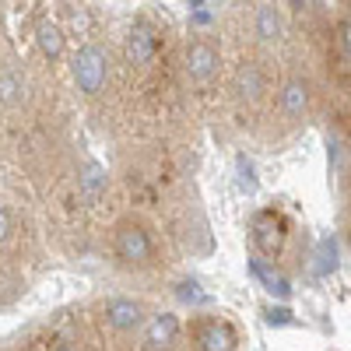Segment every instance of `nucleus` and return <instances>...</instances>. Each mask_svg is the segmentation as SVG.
<instances>
[{
    "instance_id": "nucleus-9",
    "label": "nucleus",
    "mask_w": 351,
    "mask_h": 351,
    "mask_svg": "<svg viewBox=\"0 0 351 351\" xmlns=\"http://www.w3.org/2000/svg\"><path fill=\"white\" fill-rule=\"evenodd\" d=\"M176 341H180V319L172 313H155L137 337V351H176Z\"/></svg>"
},
{
    "instance_id": "nucleus-4",
    "label": "nucleus",
    "mask_w": 351,
    "mask_h": 351,
    "mask_svg": "<svg viewBox=\"0 0 351 351\" xmlns=\"http://www.w3.org/2000/svg\"><path fill=\"white\" fill-rule=\"evenodd\" d=\"M112 256L127 271H152V267H158L155 232L144 221H137V218H123L120 225L112 228Z\"/></svg>"
},
{
    "instance_id": "nucleus-7",
    "label": "nucleus",
    "mask_w": 351,
    "mask_h": 351,
    "mask_svg": "<svg viewBox=\"0 0 351 351\" xmlns=\"http://www.w3.org/2000/svg\"><path fill=\"white\" fill-rule=\"evenodd\" d=\"M158 49H162V39H158V28L152 21H134L130 32H127V67L134 71H152L158 67Z\"/></svg>"
},
{
    "instance_id": "nucleus-1",
    "label": "nucleus",
    "mask_w": 351,
    "mask_h": 351,
    "mask_svg": "<svg viewBox=\"0 0 351 351\" xmlns=\"http://www.w3.org/2000/svg\"><path fill=\"white\" fill-rule=\"evenodd\" d=\"M228 102L236 106V112L250 123H260L267 120L271 112V102H274V92H278V74H274V64L267 60L263 53H246L239 56V64L232 67L228 74Z\"/></svg>"
},
{
    "instance_id": "nucleus-5",
    "label": "nucleus",
    "mask_w": 351,
    "mask_h": 351,
    "mask_svg": "<svg viewBox=\"0 0 351 351\" xmlns=\"http://www.w3.org/2000/svg\"><path fill=\"white\" fill-rule=\"evenodd\" d=\"M74 81H77V92L95 99L99 92H106L109 84V49L99 43H88L74 53Z\"/></svg>"
},
{
    "instance_id": "nucleus-15",
    "label": "nucleus",
    "mask_w": 351,
    "mask_h": 351,
    "mask_svg": "<svg viewBox=\"0 0 351 351\" xmlns=\"http://www.w3.org/2000/svg\"><path fill=\"white\" fill-rule=\"evenodd\" d=\"M348 221H351V180H348Z\"/></svg>"
},
{
    "instance_id": "nucleus-8",
    "label": "nucleus",
    "mask_w": 351,
    "mask_h": 351,
    "mask_svg": "<svg viewBox=\"0 0 351 351\" xmlns=\"http://www.w3.org/2000/svg\"><path fill=\"white\" fill-rule=\"evenodd\" d=\"M250 236H253V246L263 256H281V250L291 236V225L281 211H260L250 221Z\"/></svg>"
},
{
    "instance_id": "nucleus-2",
    "label": "nucleus",
    "mask_w": 351,
    "mask_h": 351,
    "mask_svg": "<svg viewBox=\"0 0 351 351\" xmlns=\"http://www.w3.org/2000/svg\"><path fill=\"white\" fill-rule=\"evenodd\" d=\"M313 99H316V92H313L309 74L291 67L288 74L278 77V92H274V102H271V112H267V123L278 127L281 134L299 130L306 123L309 109H313Z\"/></svg>"
},
{
    "instance_id": "nucleus-11",
    "label": "nucleus",
    "mask_w": 351,
    "mask_h": 351,
    "mask_svg": "<svg viewBox=\"0 0 351 351\" xmlns=\"http://www.w3.org/2000/svg\"><path fill=\"white\" fill-rule=\"evenodd\" d=\"M250 271H253V274H256L263 285H267L271 291H278V295H288V281H285L278 271H271V267H267V260L253 256V260H250Z\"/></svg>"
},
{
    "instance_id": "nucleus-10",
    "label": "nucleus",
    "mask_w": 351,
    "mask_h": 351,
    "mask_svg": "<svg viewBox=\"0 0 351 351\" xmlns=\"http://www.w3.org/2000/svg\"><path fill=\"white\" fill-rule=\"evenodd\" d=\"M246 18H250V43H253L250 53H256L260 46L271 49V46L281 39V14H278L271 4H256Z\"/></svg>"
},
{
    "instance_id": "nucleus-6",
    "label": "nucleus",
    "mask_w": 351,
    "mask_h": 351,
    "mask_svg": "<svg viewBox=\"0 0 351 351\" xmlns=\"http://www.w3.org/2000/svg\"><path fill=\"white\" fill-rule=\"evenodd\" d=\"M186 334L190 351H236V330L225 316H197Z\"/></svg>"
},
{
    "instance_id": "nucleus-13",
    "label": "nucleus",
    "mask_w": 351,
    "mask_h": 351,
    "mask_svg": "<svg viewBox=\"0 0 351 351\" xmlns=\"http://www.w3.org/2000/svg\"><path fill=\"white\" fill-rule=\"evenodd\" d=\"M180 299H183V302H190V306H204V302H211V295H208V291H200V285H197V281H183V285H180Z\"/></svg>"
},
{
    "instance_id": "nucleus-12",
    "label": "nucleus",
    "mask_w": 351,
    "mask_h": 351,
    "mask_svg": "<svg viewBox=\"0 0 351 351\" xmlns=\"http://www.w3.org/2000/svg\"><path fill=\"white\" fill-rule=\"evenodd\" d=\"M39 46H43V53L53 60V56L60 53V32H56L53 25H39Z\"/></svg>"
},
{
    "instance_id": "nucleus-14",
    "label": "nucleus",
    "mask_w": 351,
    "mask_h": 351,
    "mask_svg": "<svg viewBox=\"0 0 351 351\" xmlns=\"http://www.w3.org/2000/svg\"><path fill=\"white\" fill-rule=\"evenodd\" d=\"M11 232V221H8V215H4V208H0V239H4Z\"/></svg>"
},
{
    "instance_id": "nucleus-3",
    "label": "nucleus",
    "mask_w": 351,
    "mask_h": 351,
    "mask_svg": "<svg viewBox=\"0 0 351 351\" xmlns=\"http://www.w3.org/2000/svg\"><path fill=\"white\" fill-rule=\"evenodd\" d=\"M183 77L193 92L204 99L215 92V84L221 81V46L211 39V32H193L183 46Z\"/></svg>"
}]
</instances>
